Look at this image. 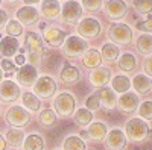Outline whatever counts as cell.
Returning a JSON list of instances; mask_svg holds the SVG:
<instances>
[{"mask_svg":"<svg viewBox=\"0 0 152 150\" xmlns=\"http://www.w3.org/2000/svg\"><path fill=\"white\" fill-rule=\"evenodd\" d=\"M0 5H2V0H0Z\"/></svg>","mask_w":152,"mask_h":150,"instance_id":"681fc988","label":"cell"},{"mask_svg":"<svg viewBox=\"0 0 152 150\" xmlns=\"http://www.w3.org/2000/svg\"><path fill=\"white\" fill-rule=\"evenodd\" d=\"M64 150H85V143L79 136H69L64 140Z\"/></svg>","mask_w":152,"mask_h":150,"instance_id":"d6a6232c","label":"cell"},{"mask_svg":"<svg viewBox=\"0 0 152 150\" xmlns=\"http://www.w3.org/2000/svg\"><path fill=\"white\" fill-rule=\"evenodd\" d=\"M82 15V6L76 0H67L61 8V17L69 24H76Z\"/></svg>","mask_w":152,"mask_h":150,"instance_id":"9c48e42d","label":"cell"},{"mask_svg":"<svg viewBox=\"0 0 152 150\" xmlns=\"http://www.w3.org/2000/svg\"><path fill=\"white\" fill-rule=\"evenodd\" d=\"M99 106H100V100H99V96H97V93L91 94L90 97H88V99L85 100V108H87L88 111H94V109H99Z\"/></svg>","mask_w":152,"mask_h":150,"instance_id":"ab89813d","label":"cell"},{"mask_svg":"<svg viewBox=\"0 0 152 150\" xmlns=\"http://www.w3.org/2000/svg\"><path fill=\"white\" fill-rule=\"evenodd\" d=\"M87 133H88V136H90L91 140L100 141V140H104L105 136H107L108 130H107L105 123H100V121H97V123H91V124H90V128H88Z\"/></svg>","mask_w":152,"mask_h":150,"instance_id":"cb8c5ba5","label":"cell"},{"mask_svg":"<svg viewBox=\"0 0 152 150\" xmlns=\"http://www.w3.org/2000/svg\"><path fill=\"white\" fill-rule=\"evenodd\" d=\"M6 33L9 36H12V38H17V36H20L23 33V28L21 24L17 21V20H11L6 23Z\"/></svg>","mask_w":152,"mask_h":150,"instance_id":"e575fe53","label":"cell"},{"mask_svg":"<svg viewBox=\"0 0 152 150\" xmlns=\"http://www.w3.org/2000/svg\"><path fill=\"white\" fill-rule=\"evenodd\" d=\"M117 105L125 114H131V112H134L138 106V96L128 91L123 96H120V99L117 100Z\"/></svg>","mask_w":152,"mask_h":150,"instance_id":"2e32d148","label":"cell"},{"mask_svg":"<svg viewBox=\"0 0 152 150\" xmlns=\"http://www.w3.org/2000/svg\"><path fill=\"white\" fill-rule=\"evenodd\" d=\"M134 86V90L137 93H140V94H146L151 88H152V80L149 76H146V74H137V76L132 79V83Z\"/></svg>","mask_w":152,"mask_h":150,"instance_id":"603a6c76","label":"cell"},{"mask_svg":"<svg viewBox=\"0 0 152 150\" xmlns=\"http://www.w3.org/2000/svg\"><path fill=\"white\" fill-rule=\"evenodd\" d=\"M78 33L81 35V38H85V40L96 38L100 33V23L91 17L82 18L78 24Z\"/></svg>","mask_w":152,"mask_h":150,"instance_id":"52a82bcc","label":"cell"},{"mask_svg":"<svg viewBox=\"0 0 152 150\" xmlns=\"http://www.w3.org/2000/svg\"><path fill=\"white\" fill-rule=\"evenodd\" d=\"M100 61H102V56H100V53L97 52V50H94V49L85 50L84 55H82V64L87 68H96V67H99Z\"/></svg>","mask_w":152,"mask_h":150,"instance_id":"44dd1931","label":"cell"},{"mask_svg":"<svg viewBox=\"0 0 152 150\" xmlns=\"http://www.w3.org/2000/svg\"><path fill=\"white\" fill-rule=\"evenodd\" d=\"M3 80V71H2V68H0V82Z\"/></svg>","mask_w":152,"mask_h":150,"instance_id":"7dc6e473","label":"cell"},{"mask_svg":"<svg viewBox=\"0 0 152 150\" xmlns=\"http://www.w3.org/2000/svg\"><path fill=\"white\" fill-rule=\"evenodd\" d=\"M75 120L78 124H81V126H87V124H90L93 121V112L88 111L87 108H81V109L76 111Z\"/></svg>","mask_w":152,"mask_h":150,"instance_id":"1f68e13d","label":"cell"},{"mask_svg":"<svg viewBox=\"0 0 152 150\" xmlns=\"http://www.w3.org/2000/svg\"><path fill=\"white\" fill-rule=\"evenodd\" d=\"M15 62L18 65H24V62H26V58H24L23 55H18L17 58H15Z\"/></svg>","mask_w":152,"mask_h":150,"instance_id":"ee69618b","label":"cell"},{"mask_svg":"<svg viewBox=\"0 0 152 150\" xmlns=\"http://www.w3.org/2000/svg\"><path fill=\"white\" fill-rule=\"evenodd\" d=\"M6 23H8V14H6V11L0 9V30L3 29V26H6Z\"/></svg>","mask_w":152,"mask_h":150,"instance_id":"7bdbcfd3","label":"cell"},{"mask_svg":"<svg viewBox=\"0 0 152 150\" xmlns=\"http://www.w3.org/2000/svg\"><path fill=\"white\" fill-rule=\"evenodd\" d=\"M38 18H40V14L38 11L34 8V6H21L18 11H17V21L21 24H26V26H31V24L37 23Z\"/></svg>","mask_w":152,"mask_h":150,"instance_id":"9a60e30c","label":"cell"},{"mask_svg":"<svg viewBox=\"0 0 152 150\" xmlns=\"http://www.w3.org/2000/svg\"><path fill=\"white\" fill-rule=\"evenodd\" d=\"M0 68H2V71H3V74L5 76H12L15 71H17V67H15V64H12L11 61H8V59H3L2 61V64H0Z\"/></svg>","mask_w":152,"mask_h":150,"instance_id":"74e56055","label":"cell"},{"mask_svg":"<svg viewBox=\"0 0 152 150\" xmlns=\"http://www.w3.org/2000/svg\"><path fill=\"white\" fill-rule=\"evenodd\" d=\"M41 15L46 20H53L61 15V5L58 0H41Z\"/></svg>","mask_w":152,"mask_h":150,"instance_id":"ac0fdd59","label":"cell"},{"mask_svg":"<svg viewBox=\"0 0 152 150\" xmlns=\"http://www.w3.org/2000/svg\"><path fill=\"white\" fill-rule=\"evenodd\" d=\"M110 79H111V71H110V68L102 67V65L93 68V71L90 73V76H88V80H90V83H91L93 86H96V88H104V86L110 82Z\"/></svg>","mask_w":152,"mask_h":150,"instance_id":"7c38bea8","label":"cell"},{"mask_svg":"<svg viewBox=\"0 0 152 150\" xmlns=\"http://www.w3.org/2000/svg\"><path fill=\"white\" fill-rule=\"evenodd\" d=\"M137 50L142 55L152 53V35H140L137 40Z\"/></svg>","mask_w":152,"mask_h":150,"instance_id":"f1b7e54d","label":"cell"},{"mask_svg":"<svg viewBox=\"0 0 152 150\" xmlns=\"http://www.w3.org/2000/svg\"><path fill=\"white\" fill-rule=\"evenodd\" d=\"M5 147H6V141L0 136V150H5Z\"/></svg>","mask_w":152,"mask_h":150,"instance_id":"bcb514c9","label":"cell"},{"mask_svg":"<svg viewBox=\"0 0 152 150\" xmlns=\"http://www.w3.org/2000/svg\"><path fill=\"white\" fill-rule=\"evenodd\" d=\"M37 79H38L37 68L29 65V64H24V65L20 67V70H17V80H18V83L28 86V88L35 85Z\"/></svg>","mask_w":152,"mask_h":150,"instance_id":"4fadbf2b","label":"cell"},{"mask_svg":"<svg viewBox=\"0 0 152 150\" xmlns=\"http://www.w3.org/2000/svg\"><path fill=\"white\" fill-rule=\"evenodd\" d=\"M66 2H67V0H66Z\"/></svg>","mask_w":152,"mask_h":150,"instance_id":"f907efd6","label":"cell"},{"mask_svg":"<svg viewBox=\"0 0 152 150\" xmlns=\"http://www.w3.org/2000/svg\"><path fill=\"white\" fill-rule=\"evenodd\" d=\"M20 49V44L17 41V38H12V36H5L0 41V53L6 58H11L17 53V50Z\"/></svg>","mask_w":152,"mask_h":150,"instance_id":"d6986e66","label":"cell"},{"mask_svg":"<svg viewBox=\"0 0 152 150\" xmlns=\"http://www.w3.org/2000/svg\"><path fill=\"white\" fill-rule=\"evenodd\" d=\"M135 64H137V61H135L134 55H131V53H123V55L120 56V59H117V65H119V68L123 70V71H131V70H134V68H135Z\"/></svg>","mask_w":152,"mask_h":150,"instance_id":"f546056e","label":"cell"},{"mask_svg":"<svg viewBox=\"0 0 152 150\" xmlns=\"http://www.w3.org/2000/svg\"><path fill=\"white\" fill-rule=\"evenodd\" d=\"M100 56H102V59L110 61V62L116 61L119 58V47L116 44H113V43H107L102 47V55Z\"/></svg>","mask_w":152,"mask_h":150,"instance_id":"4dcf8cb0","label":"cell"},{"mask_svg":"<svg viewBox=\"0 0 152 150\" xmlns=\"http://www.w3.org/2000/svg\"><path fill=\"white\" fill-rule=\"evenodd\" d=\"M145 71H146V76H149V78H152V55L151 56H148V59L145 61Z\"/></svg>","mask_w":152,"mask_h":150,"instance_id":"b9f144b4","label":"cell"},{"mask_svg":"<svg viewBox=\"0 0 152 150\" xmlns=\"http://www.w3.org/2000/svg\"><path fill=\"white\" fill-rule=\"evenodd\" d=\"M82 8H85L87 11H91V12H97L102 6V0H82Z\"/></svg>","mask_w":152,"mask_h":150,"instance_id":"f35d334b","label":"cell"},{"mask_svg":"<svg viewBox=\"0 0 152 150\" xmlns=\"http://www.w3.org/2000/svg\"><path fill=\"white\" fill-rule=\"evenodd\" d=\"M6 2H9V3H15L17 0H6Z\"/></svg>","mask_w":152,"mask_h":150,"instance_id":"c3c4849f","label":"cell"},{"mask_svg":"<svg viewBox=\"0 0 152 150\" xmlns=\"http://www.w3.org/2000/svg\"><path fill=\"white\" fill-rule=\"evenodd\" d=\"M138 114L143 120H152V102H143L138 108Z\"/></svg>","mask_w":152,"mask_h":150,"instance_id":"8d00e7d4","label":"cell"},{"mask_svg":"<svg viewBox=\"0 0 152 150\" xmlns=\"http://www.w3.org/2000/svg\"><path fill=\"white\" fill-rule=\"evenodd\" d=\"M24 50H26V59L28 64L32 67H38L43 58V52H44V46H43V40L41 36L35 33V32H28L26 38H24Z\"/></svg>","mask_w":152,"mask_h":150,"instance_id":"6da1fadb","label":"cell"},{"mask_svg":"<svg viewBox=\"0 0 152 150\" xmlns=\"http://www.w3.org/2000/svg\"><path fill=\"white\" fill-rule=\"evenodd\" d=\"M97 96H99L100 103H102V106H104L105 109H113L114 106L117 105L116 93H114L111 88H107V86H104V88H100V90L97 91Z\"/></svg>","mask_w":152,"mask_h":150,"instance_id":"ffe728a7","label":"cell"},{"mask_svg":"<svg viewBox=\"0 0 152 150\" xmlns=\"http://www.w3.org/2000/svg\"><path fill=\"white\" fill-rule=\"evenodd\" d=\"M41 40L46 41L49 46H52V47H59V46H62V43L66 41V32H62L61 29H56V28H50V29H47L43 33Z\"/></svg>","mask_w":152,"mask_h":150,"instance_id":"e0dca14e","label":"cell"},{"mask_svg":"<svg viewBox=\"0 0 152 150\" xmlns=\"http://www.w3.org/2000/svg\"><path fill=\"white\" fill-rule=\"evenodd\" d=\"M23 2H24V5H26V6H34L37 3H40V0H23Z\"/></svg>","mask_w":152,"mask_h":150,"instance_id":"f6af8a7d","label":"cell"},{"mask_svg":"<svg viewBox=\"0 0 152 150\" xmlns=\"http://www.w3.org/2000/svg\"><path fill=\"white\" fill-rule=\"evenodd\" d=\"M75 105H76L75 97L67 91H62L55 97V102H53L55 114H58L61 117H70L75 112Z\"/></svg>","mask_w":152,"mask_h":150,"instance_id":"277c9868","label":"cell"},{"mask_svg":"<svg viewBox=\"0 0 152 150\" xmlns=\"http://www.w3.org/2000/svg\"><path fill=\"white\" fill-rule=\"evenodd\" d=\"M23 141H24V133L23 130L14 128V129H9L6 132V143L12 147H20L23 146Z\"/></svg>","mask_w":152,"mask_h":150,"instance_id":"484cf974","label":"cell"},{"mask_svg":"<svg viewBox=\"0 0 152 150\" xmlns=\"http://www.w3.org/2000/svg\"><path fill=\"white\" fill-rule=\"evenodd\" d=\"M128 12V5L125 0H108L105 3V14L111 20H119L126 15Z\"/></svg>","mask_w":152,"mask_h":150,"instance_id":"8fae6325","label":"cell"},{"mask_svg":"<svg viewBox=\"0 0 152 150\" xmlns=\"http://www.w3.org/2000/svg\"><path fill=\"white\" fill-rule=\"evenodd\" d=\"M108 38L113 44L128 46L132 41V29L123 23H113L108 29Z\"/></svg>","mask_w":152,"mask_h":150,"instance_id":"7a4b0ae2","label":"cell"},{"mask_svg":"<svg viewBox=\"0 0 152 150\" xmlns=\"http://www.w3.org/2000/svg\"><path fill=\"white\" fill-rule=\"evenodd\" d=\"M111 85H113V91L116 93H120V94H125L128 93L129 88H131V80L126 78V76H122V74H119V76H114L113 80H111Z\"/></svg>","mask_w":152,"mask_h":150,"instance_id":"d4e9b609","label":"cell"},{"mask_svg":"<svg viewBox=\"0 0 152 150\" xmlns=\"http://www.w3.org/2000/svg\"><path fill=\"white\" fill-rule=\"evenodd\" d=\"M135 11L140 14H151L152 12V0H132Z\"/></svg>","mask_w":152,"mask_h":150,"instance_id":"d590c367","label":"cell"},{"mask_svg":"<svg viewBox=\"0 0 152 150\" xmlns=\"http://www.w3.org/2000/svg\"><path fill=\"white\" fill-rule=\"evenodd\" d=\"M126 136L132 141H143L149 133V124L142 118H131L125 126Z\"/></svg>","mask_w":152,"mask_h":150,"instance_id":"3957f363","label":"cell"},{"mask_svg":"<svg viewBox=\"0 0 152 150\" xmlns=\"http://www.w3.org/2000/svg\"><path fill=\"white\" fill-rule=\"evenodd\" d=\"M21 100H23V105H24V109H29V111H38L41 108V102L34 93H29L26 91L24 94H21Z\"/></svg>","mask_w":152,"mask_h":150,"instance_id":"83f0119b","label":"cell"},{"mask_svg":"<svg viewBox=\"0 0 152 150\" xmlns=\"http://www.w3.org/2000/svg\"><path fill=\"white\" fill-rule=\"evenodd\" d=\"M38 120H40V123L44 124V126H52V124L56 121V114L52 109H44V111L40 112Z\"/></svg>","mask_w":152,"mask_h":150,"instance_id":"836d02e7","label":"cell"},{"mask_svg":"<svg viewBox=\"0 0 152 150\" xmlns=\"http://www.w3.org/2000/svg\"><path fill=\"white\" fill-rule=\"evenodd\" d=\"M62 50H64L66 56L76 58V56H81L85 50H88V43L78 35H70L62 43Z\"/></svg>","mask_w":152,"mask_h":150,"instance_id":"5b68a950","label":"cell"},{"mask_svg":"<svg viewBox=\"0 0 152 150\" xmlns=\"http://www.w3.org/2000/svg\"><path fill=\"white\" fill-rule=\"evenodd\" d=\"M59 79L64 82V83L73 85V83H76V82L81 79L79 70L76 68V67H72V65H66L64 68L61 70V73H59Z\"/></svg>","mask_w":152,"mask_h":150,"instance_id":"7402d4cb","label":"cell"},{"mask_svg":"<svg viewBox=\"0 0 152 150\" xmlns=\"http://www.w3.org/2000/svg\"><path fill=\"white\" fill-rule=\"evenodd\" d=\"M56 93V82L49 78V76H41L38 78L35 85H34V94L38 97H44V99H49L52 97L53 94Z\"/></svg>","mask_w":152,"mask_h":150,"instance_id":"ba28073f","label":"cell"},{"mask_svg":"<svg viewBox=\"0 0 152 150\" xmlns=\"http://www.w3.org/2000/svg\"><path fill=\"white\" fill-rule=\"evenodd\" d=\"M6 121L14 128H21L31 121V114L23 106H12L6 112Z\"/></svg>","mask_w":152,"mask_h":150,"instance_id":"8992f818","label":"cell"},{"mask_svg":"<svg viewBox=\"0 0 152 150\" xmlns=\"http://www.w3.org/2000/svg\"><path fill=\"white\" fill-rule=\"evenodd\" d=\"M24 150H43L44 149V140L40 135H29L23 141Z\"/></svg>","mask_w":152,"mask_h":150,"instance_id":"4316f807","label":"cell"},{"mask_svg":"<svg viewBox=\"0 0 152 150\" xmlns=\"http://www.w3.org/2000/svg\"><path fill=\"white\" fill-rule=\"evenodd\" d=\"M137 29L142 30V32H148V33H152V17L143 20L142 23L137 24Z\"/></svg>","mask_w":152,"mask_h":150,"instance_id":"60d3db41","label":"cell"},{"mask_svg":"<svg viewBox=\"0 0 152 150\" xmlns=\"http://www.w3.org/2000/svg\"><path fill=\"white\" fill-rule=\"evenodd\" d=\"M21 96L20 86L12 80H2L0 82V100L5 103H11Z\"/></svg>","mask_w":152,"mask_h":150,"instance_id":"30bf717a","label":"cell"},{"mask_svg":"<svg viewBox=\"0 0 152 150\" xmlns=\"http://www.w3.org/2000/svg\"><path fill=\"white\" fill-rule=\"evenodd\" d=\"M107 147L110 150H122L128 144V138L122 129H113L107 133Z\"/></svg>","mask_w":152,"mask_h":150,"instance_id":"5bb4252c","label":"cell"}]
</instances>
